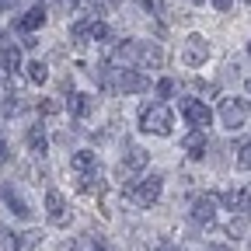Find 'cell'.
<instances>
[{
	"mask_svg": "<svg viewBox=\"0 0 251 251\" xmlns=\"http://www.w3.org/2000/svg\"><path fill=\"white\" fill-rule=\"evenodd\" d=\"M171 126H175V115L168 112L164 101H153V105H143V108H140V129H143V133L171 136Z\"/></svg>",
	"mask_w": 251,
	"mask_h": 251,
	"instance_id": "1",
	"label": "cell"
},
{
	"mask_svg": "<svg viewBox=\"0 0 251 251\" xmlns=\"http://www.w3.org/2000/svg\"><path fill=\"white\" fill-rule=\"evenodd\" d=\"M161 188H164L161 175H147L140 181L126 185V196H129V202H136V206H153L157 199H161Z\"/></svg>",
	"mask_w": 251,
	"mask_h": 251,
	"instance_id": "2",
	"label": "cell"
},
{
	"mask_svg": "<svg viewBox=\"0 0 251 251\" xmlns=\"http://www.w3.org/2000/svg\"><path fill=\"white\" fill-rule=\"evenodd\" d=\"M251 115V101L248 98H224L220 101V122L227 126V129H241Z\"/></svg>",
	"mask_w": 251,
	"mask_h": 251,
	"instance_id": "3",
	"label": "cell"
},
{
	"mask_svg": "<svg viewBox=\"0 0 251 251\" xmlns=\"http://www.w3.org/2000/svg\"><path fill=\"white\" fill-rule=\"evenodd\" d=\"M209 59V42L202 39V35H188L185 42H181V63L185 67H202V63Z\"/></svg>",
	"mask_w": 251,
	"mask_h": 251,
	"instance_id": "4",
	"label": "cell"
},
{
	"mask_svg": "<svg viewBox=\"0 0 251 251\" xmlns=\"http://www.w3.org/2000/svg\"><path fill=\"white\" fill-rule=\"evenodd\" d=\"M112 87L115 91H122V94H140V91H147L150 87V77L147 74H140V70H115V80H112Z\"/></svg>",
	"mask_w": 251,
	"mask_h": 251,
	"instance_id": "5",
	"label": "cell"
},
{
	"mask_svg": "<svg viewBox=\"0 0 251 251\" xmlns=\"http://www.w3.org/2000/svg\"><path fill=\"white\" fill-rule=\"evenodd\" d=\"M46 216H49L52 227H67V224H70L67 199H63V192H56V188H49V192H46Z\"/></svg>",
	"mask_w": 251,
	"mask_h": 251,
	"instance_id": "6",
	"label": "cell"
},
{
	"mask_svg": "<svg viewBox=\"0 0 251 251\" xmlns=\"http://www.w3.org/2000/svg\"><path fill=\"white\" fill-rule=\"evenodd\" d=\"M181 115L188 119V126H192V129H206L209 126V105L206 101H199V98H185L181 101Z\"/></svg>",
	"mask_w": 251,
	"mask_h": 251,
	"instance_id": "7",
	"label": "cell"
},
{
	"mask_svg": "<svg viewBox=\"0 0 251 251\" xmlns=\"http://www.w3.org/2000/svg\"><path fill=\"white\" fill-rule=\"evenodd\" d=\"M216 206H220V196H213V192L196 196V202H192V220H196V224H202V227H209L213 220H216Z\"/></svg>",
	"mask_w": 251,
	"mask_h": 251,
	"instance_id": "8",
	"label": "cell"
},
{
	"mask_svg": "<svg viewBox=\"0 0 251 251\" xmlns=\"http://www.w3.org/2000/svg\"><path fill=\"white\" fill-rule=\"evenodd\" d=\"M147 164H150V153H147L143 147H129V150L122 153V161H119V171H122L126 178H133V175H140Z\"/></svg>",
	"mask_w": 251,
	"mask_h": 251,
	"instance_id": "9",
	"label": "cell"
},
{
	"mask_svg": "<svg viewBox=\"0 0 251 251\" xmlns=\"http://www.w3.org/2000/svg\"><path fill=\"white\" fill-rule=\"evenodd\" d=\"M0 199L7 202V209H11L14 216H21V220H28V216H31V206L25 202V196L18 192V188H14L11 181H4V185H0Z\"/></svg>",
	"mask_w": 251,
	"mask_h": 251,
	"instance_id": "10",
	"label": "cell"
},
{
	"mask_svg": "<svg viewBox=\"0 0 251 251\" xmlns=\"http://www.w3.org/2000/svg\"><path fill=\"white\" fill-rule=\"evenodd\" d=\"M161 63H164L161 46H153V42H136V67H140V70H157Z\"/></svg>",
	"mask_w": 251,
	"mask_h": 251,
	"instance_id": "11",
	"label": "cell"
},
{
	"mask_svg": "<svg viewBox=\"0 0 251 251\" xmlns=\"http://www.w3.org/2000/svg\"><path fill=\"white\" fill-rule=\"evenodd\" d=\"M181 150L192 157V161H199V157L209 150V140H206V129H188L181 136Z\"/></svg>",
	"mask_w": 251,
	"mask_h": 251,
	"instance_id": "12",
	"label": "cell"
},
{
	"mask_svg": "<svg viewBox=\"0 0 251 251\" xmlns=\"http://www.w3.org/2000/svg\"><path fill=\"white\" fill-rule=\"evenodd\" d=\"M42 241L39 230H25V234H7L4 237V251H35Z\"/></svg>",
	"mask_w": 251,
	"mask_h": 251,
	"instance_id": "13",
	"label": "cell"
},
{
	"mask_svg": "<svg viewBox=\"0 0 251 251\" xmlns=\"http://www.w3.org/2000/svg\"><path fill=\"white\" fill-rule=\"evenodd\" d=\"M70 39H74L77 46L94 42V21H91V18H77V21L70 25Z\"/></svg>",
	"mask_w": 251,
	"mask_h": 251,
	"instance_id": "14",
	"label": "cell"
},
{
	"mask_svg": "<svg viewBox=\"0 0 251 251\" xmlns=\"http://www.w3.org/2000/svg\"><path fill=\"white\" fill-rule=\"evenodd\" d=\"M80 192H87V196H101V192H105V178H101V168H94V171L80 175Z\"/></svg>",
	"mask_w": 251,
	"mask_h": 251,
	"instance_id": "15",
	"label": "cell"
},
{
	"mask_svg": "<svg viewBox=\"0 0 251 251\" xmlns=\"http://www.w3.org/2000/svg\"><path fill=\"white\" fill-rule=\"evenodd\" d=\"M70 168H74L77 175L94 171V168H98V153H91V150H77V153L70 157Z\"/></svg>",
	"mask_w": 251,
	"mask_h": 251,
	"instance_id": "16",
	"label": "cell"
},
{
	"mask_svg": "<svg viewBox=\"0 0 251 251\" xmlns=\"http://www.w3.org/2000/svg\"><path fill=\"white\" fill-rule=\"evenodd\" d=\"M67 108H70V115H77V119H84V115H91V108H94V98L91 94H70V101H67Z\"/></svg>",
	"mask_w": 251,
	"mask_h": 251,
	"instance_id": "17",
	"label": "cell"
},
{
	"mask_svg": "<svg viewBox=\"0 0 251 251\" xmlns=\"http://www.w3.org/2000/svg\"><path fill=\"white\" fill-rule=\"evenodd\" d=\"M25 140H28V150H31V153H39V157L49 150V140H46V129H42V126H31Z\"/></svg>",
	"mask_w": 251,
	"mask_h": 251,
	"instance_id": "18",
	"label": "cell"
},
{
	"mask_svg": "<svg viewBox=\"0 0 251 251\" xmlns=\"http://www.w3.org/2000/svg\"><path fill=\"white\" fill-rule=\"evenodd\" d=\"M0 63H4V70H7V74L14 77V70H21V49L7 42L4 49H0Z\"/></svg>",
	"mask_w": 251,
	"mask_h": 251,
	"instance_id": "19",
	"label": "cell"
},
{
	"mask_svg": "<svg viewBox=\"0 0 251 251\" xmlns=\"http://www.w3.org/2000/svg\"><path fill=\"white\" fill-rule=\"evenodd\" d=\"M42 21H46L42 7H31V11H25V18H18V28H21V31H35Z\"/></svg>",
	"mask_w": 251,
	"mask_h": 251,
	"instance_id": "20",
	"label": "cell"
},
{
	"mask_svg": "<svg viewBox=\"0 0 251 251\" xmlns=\"http://www.w3.org/2000/svg\"><path fill=\"white\" fill-rule=\"evenodd\" d=\"M25 70H28V84H46L49 80V67H46L42 59H31Z\"/></svg>",
	"mask_w": 251,
	"mask_h": 251,
	"instance_id": "21",
	"label": "cell"
},
{
	"mask_svg": "<svg viewBox=\"0 0 251 251\" xmlns=\"http://www.w3.org/2000/svg\"><path fill=\"white\" fill-rule=\"evenodd\" d=\"M74 251H108V248H105V241H101V237H91V234H84V237H80V244H77Z\"/></svg>",
	"mask_w": 251,
	"mask_h": 251,
	"instance_id": "22",
	"label": "cell"
},
{
	"mask_svg": "<svg viewBox=\"0 0 251 251\" xmlns=\"http://www.w3.org/2000/svg\"><path fill=\"white\" fill-rule=\"evenodd\" d=\"M153 94H157V101H164V98H171V94H175V80H171V77H164V80H157Z\"/></svg>",
	"mask_w": 251,
	"mask_h": 251,
	"instance_id": "23",
	"label": "cell"
},
{
	"mask_svg": "<svg viewBox=\"0 0 251 251\" xmlns=\"http://www.w3.org/2000/svg\"><path fill=\"white\" fill-rule=\"evenodd\" d=\"M237 164L244 168V171H251V136L241 143V150H237Z\"/></svg>",
	"mask_w": 251,
	"mask_h": 251,
	"instance_id": "24",
	"label": "cell"
},
{
	"mask_svg": "<svg viewBox=\"0 0 251 251\" xmlns=\"http://www.w3.org/2000/svg\"><path fill=\"white\" fill-rule=\"evenodd\" d=\"M59 108H63V101H42V105H39V112H42V115H56Z\"/></svg>",
	"mask_w": 251,
	"mask_h": 251,
	"instance_id": "25",
	"label": "cell"
},
{
	"mask_svg": "<svg viewBox=\"0 0 251 251\" xmlns=\"http://www.w3.org/2000/svg\"><path fill=\"white\" fill-rule=\"evenodd\" d=\"M192 87H196L199 94H216V84H206V80H196Z\"/></svg>",
	"mask_w": 251,
	"mask_h": 251,
	"instance_id": "26",
	"label": "cell"
},
{
	"mask_svg": "<svg viewBox=\"0 0 251 251\" xmlns=\"http://www.w3.org/2000/svg\"><path fill=\"white\" fill-rule=\"evenodd\" d=\"M147 11H153L157 18H161L164 14V0H147Z\"/></svg>",
	"mask_w": 251,
	"mask_h": 251,
	"instance_id": "27",
	"label": "cell"
},
{
	"mask_svg": "<svg viewBox=\"0 0 251 251\" xmlns=\"http://www.w3.org/2000/svg\"><path fill=\"white\" fill-rule=\"evenodd\" d=\"M209 4H213L216 11H230V4H234V0H209Z\"/></svg>",
	"mask_w": 251,
	"mask_h": 251,
	"instance_id": "28",
	"label": "cell"
},
{
	"mask_svg": "<svg viewBox=\"0 0 251 251\" xmlns=\"http://www.w3.org/2000/svg\"><path fill=\"white\" fill-rule=\"evenodd\" d=\"M56 4H59V7H63V11H74V7H77V4H80V0H56Z\"/></svg>",
	"mask_w": 251,
	"mask_h": 251,
	"instance_id": "29",
	"label": "cell"
},
{
	"mask_svg": "<svg viewBox=\"0 0 251 251\" xmlns=\"http://www.w3.org/2000/svg\"><path fill=\"white\" fill-rule=\"evenodd\" d=\"M21 46H25V49H35V46H39V39H35V35H25V42H21Z\"/></svg>",
	"mask_w": 251,
	"mask_h": 251,
	"instance_id": "30",
	"label": "cell"
},
{
	"mask_svg": "<svg viewBox=\"0 0 251 251\" xmlns=\"http://www.w3.org/2000/svg\"><path fill=\"white\" fill-rule=\"evenodd\" d=\"M196 251H213V248H196Z\"/></svg>",
	"mask_w": 251,
	"mask_h": 251,
	"instance_id": "31",
	"label": "cell"
},
{
	"mask_svg": "<svg viewBox=\"0 0 251 251\" xmlns=\"http://www.w3.org/2000/svg\"><path fill=\"white\" fill-rule=\"evenodd\" d=\"M188 4H202V0H188Z\"/></svg>",
	"mask_w": 251,
	"mask_h": 251,
	"instance_id": "32",
	"label": "cell"
},
{
	"mask_svg": "<svg viewBox=\"0 0 251 251\" xmlns=\"http://www.w3.org/2000/svg\"><path fill=\"white\" fill-rule=\"evenodd\" d=\"M248 56H251V42H248Z\"/></svg>",
	"mask_w": 251,
	"mask_h": 251,
	"instance_id": "33",
	"label": "cell"
},
{
	"mask_svg": "<svg viewBox=\"0 0 251 251\" xmlns=\"http://www.w3.org/2000/svg\"><path fill=\"white\" fill-rule=\"evenodd\" d=\"M248 91H251V80H248Z\"/></svg>",
	"mask_w": 251,
	"mask_h": 251,
	"instance_id": "34",
	"label": "cell"
},
{
	"mask_svg": "<svg viewBox=\"0 0 251 251\" xmlns=\"http://www.w3.org/2000/svg\"><path fill=\"white\" fill-rule=\"evenodd\" d=\"M244 4H251V0H244Z\"/></svg>",
	"mask_w": 251,
	"mask_h": 251,
	"instance_id": "35",
	"label": "cell"
},
{
	"mask_svg": "<svg viewBox=\"0 0 251 251\" xmlns=\"http://www.w3.org/2000/svg\"><path fill=\"white\" fill-rule=\"evenodd\" d=\"M168 251H175V248H168Z\"/></svg>",
	"mask_w": 251,
	"mask_h": 251,
	"instance_id": "36",
	"label": "cell"
}]
</instances>
